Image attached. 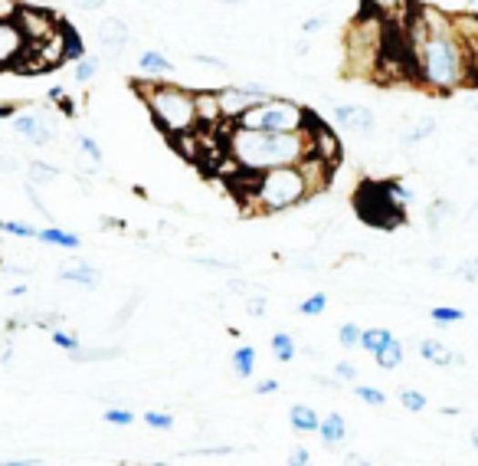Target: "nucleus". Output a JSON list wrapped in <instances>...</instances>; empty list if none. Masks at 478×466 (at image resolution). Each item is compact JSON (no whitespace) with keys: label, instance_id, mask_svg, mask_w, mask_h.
Segmentation results:
<instances>
[{"label":"nucleus","instance_id":"nucleus-58","mask_svg":"<svg viewBox=\"0 0 478 466\" xmlns=\"http://www.w3.org/2000/svg\"><path fill=\"white\" fill-rule=\"evenodd\" d=\"M309 40H299V43H295V53H299V57H309Z\"/></svg>","mask_w":478,"mask_h":466},{"label":"nucleus","instance_id":"nucleus-62","mask_svg":"<svg viewBox=\"0 0 478 466\" xmlns=\"http://www.w3.org/2000/svg\"><path fill=\"white\" fill-rule=\"evenodd\" d=\"M472 447H475V450H478V427H475V430H472Z\"/></svg>","mask_w":478,"mask_h":466},{"label":"nucleus","instance_id":"nucleus-47","mask_svg":"<svg viewBox=\"0 0 478 466\" xmlns=\"http://www.w3.org/2000/svg\"><path fill=\"white\" fill-rule=\"evenodd\" d=\"M276 391H279L276 378H266V381H259V385H256V394H259V398H266V394H276Z\"/></svg>","mask_w":478,"mask_h":466},{"label":"nucleus","instance_id":"nucleus-55","mask_svg":"<svg viewBox=\"0 0 478 466\" xmlns=\"http://www.w3.org/2000/svg\"><path fill=\"white\" fill-rule=\"evenodd\" d=\"M46 98H49V102H63V98H66V92L59 89V86H53V89L46 92Z\"/></svg>","mask_w":478,"mask_h":466},{"label":"nucleus","instance_id":"nucleus-2","mask_svg":"<svg viewBox=\"0 0 478 466\" xmlns=\"http://www.w3.org/2000/svg\"><path fill=\"white\" fill-rule=\"evenodd\" d=\"M331 171L334 164L309 155L301 164H285V168L252 174V181L246 184L249 194L243 201V211L252 213V217H269V213H282L309 204L311 197L328 188Z\"/></svg>","mask_w":478,"mask_h":466},{"label":"nucleus","instance_id":"nucleus-39","mask_svg":"<svg viewBox=\"0 0 478 466\" xmlns=\"http://www.w3.org/2000/svg\"><path fill=\"white\" fill-rule=\"evenodd\" d=\"M453 273H455V279H463V283H478V256H472V260L459 263Z\"/></svg>","mask_w":478,"mask_h":466},{"label":"nucleus","instance_id":"nucleus-25","mask_svg":"<svg viewBox=\"0 0 478 466\" xmlns=\"http://www.w3.org/2000/svg\"><path fill=\"white\" fill-rule=\"evenodd\" d=\"M390 338H393L390 328H364V332H361V348H364L367 355H373V352H381Z\"/></svg>","mask_w":478,"mask_h":466},{"label":"nucleus","instance_id":"nucleus-24","mask_svg":"<svg viewBox=\"0 0 478 466\" xmlns=\"http://www.w3.org/2000/svg\"><path fill=\"white\" fill-rule=\"evenodd\" d=\"M272 355L289 365V361H295V355H299V342H295L289 332H276V336H272Z\"/></svg>","mask_w":478,"mask_h":466},{"label":"nucleus","instance_id":"nucleus-21","mask_svg":"<svg viewBox=\"0 0 478 466\" xmlns=\"http://www.w3.org/2000/svg\"><path fill=\"white\" fill-rule=\"evenodd\" d=\"M36 240L53 243V246H63V250H79L82 246L79 233H69V230H59V227H43L40 233H36Z\"/></svg>","mask_w":478,"mask_h":466},{"label":"nucleus","instance_id":"nucleus-29","mask_svg":"<svg viewBox=\"0 0 478 466\" xmlns=\"http://www.w3.org/2000/svg\"><path fill=\"white\" fill-rule=\"evenodd\" d=\"M98 59L96 57H79L76 59V69H73V76H76V82H92L98 76Z\"/></svg>","mask_w":478,"mask_h":466},{"label":"nucleus","instance_id":"nucleus-34","mask_svg":"<svg viewBox=\"0 0 478 466\" xmlns=\"http://www.w3.org/2000/svg\"><path fill=\"white\" fill-rule=\"evenodd\" d=\"M76 145H79V151H82V155H89L96 164H102V161H106V155H102V148H98V141L92 139V135H76Z\"/></svg>","mask_w":478,"mask_h":466},{"label":"nucleus","instance_id":"nucleus-11","mask_svg":"<svg viewBox=\"0 0 478 466\" xmlns=\"http://www.w3.org/2000/svg\"><path fill=\"white\" fill-rule=\"evenodd\" d=\"M217 98H219V115L229 119V122H236V119L256 102L243 86H223V89H217Z\"/></svg>","mask_w":478,"mask_h":466},{"label":"nucleus","instance_id":"nucleus-28","mask_svg":"<svg viewBox=\"0 0 478 466\" xmlns=\"http://www.w3.org/2000/svg\"><path fill=\"white\" fill-rule=\"evenodd\" d=\"M400 404H403L406 410H413V414H422V410L430 408V398L422 391H413V388H403V391H400Z\"/></svg>","mask_w":478,"mask_h":466},{"label":"nucleus","instance_id":"nucleus-60","mask_svg":"<svg viewBox=\"0 0 478 466\" xmlns=\"http://www.w3.org/2000/svg\"><path fill=\"white\" fill-rule=\"evenodd\" d=\"M10 295H16V299H20V295H26V286H14V289H10Z\"/></svg>","mask_w":478,"mask_h":466},{"label":"nucleus","instance_id":"nucleus-45","mask_svg":"<svg viewBox=\"0 0 478 466\" xmlns=\"http://www.w3.org/2000/svg\"><path fill=\"white\" fill-rule=\"evenodd\" d=\"M289 463H295V466H309V463H311V453L305 450V447H295V450L289 453Z\"/></svg>","mask_w":478,"mask_h":466},{"label":"nucleus","instance_id":"nucleus-17","mask_svg":"<svg viewBox=\"0 0 478 466\" xmlns=\"http://www.w3.org/2000/svg\"><path fill=\"white\" fill-rule=\"evenodd\" d=\"M138 69L147 76H168L174 73V63H170L168 53H161V49H145L138 57Z\"/></svg>","mask_w":478,"mask_h":466},{"label":"nucleus","instance_id":"nucleus-4","mask_svg":"<svg viewBox=\"0 0 478 466\" xmlns=\"http://www.w3.org/2000/svg\"><path fill=\"white\" fill-rule=\"evenodd\" d=\"M135 92L141 96L145 109L151 112V122L168 135L180 141L194 135L200 119H197V92L170 82H135Z\"/></svg>","mask_w":478,"mask_h":466},{"label":"nucleus","instance_id":"nucleus-5","mask_svg":"<svg viewBox=\"0 0 478 466\" xmlns=\"http://www.w3.org/2000/svg\"><path fill=\"white\" fill-rule=\"evenodd\" d=\"M315 119L311 109H305L295 98L285 96H269L262 102H252L236 125H246V129H266V131H305L309 122Z\"/></svg>","mask_w":478,"mask_h":466},{"label":"nucleus","instance_id":"nucleus-32","mask_svg":"<svg viewBox=\"0 0 478 466\" xmlns=\"http://www.w3.org/2000/svg\"><path fill=\"white\" fill-rule=\"evenodd\" d=\"M49 338H53V345H56V348H63L66 355L79 348V336H73V332H66V328H49Z\"/></svg>","mask_w":478,"mask_h":466},{"label":"nucleus","instance_id":"nucleus-40","mask_svg":"<svg viewBox=\"0 0 478 466\" xmlns=\"http://www.w3.org/2000/svg\"><path fill=\"white\" fill-rule=\"evenodd\" d=\"M243 89L249 92V96L256 98V102H262V98H269V96H276V92L269 89L266 82H243Z\"/></svg>","mask_w":478,"mask_h":466},{"label":"nucleus","instance_id":"nucleus-27","mask_svg":"<svg viewBox=\"0 0 478 466\" xmlns=\"http://www.w3.org/2000/svg\"><path fill=\"white\" fill-rule=\"evenodd\" d=\"M430 319L439 322V326H453V322L465 319V309H459V305H436V309H430Z\"/></svg>","mask_w":478,"mask_h":466},{"label":"nucleus","instance_id":"nucleus-42","mask_svg":"<svg viewBox=\"0 0 478 466\" xmlns=\"http://www.w3.org/2000/svg\"><path fill=\"white\" fill-rule=\"evenodd\" d=\"M246 309H249L252 316H266V293L246 295Z\"/></svg>","mask_w":478,"mask_h":466},{"label":"nucleus","instance_id":"nucleus-54","mask_svg":"<svg viewBox=\"0 0 478 466\" xmlns=\"http://www.w3.org/2000/svg\"><path fill=\"white\" fill-rule=\"evenodd\" d=\"M465 109H469V112H478V86H472V92L465 96Z\"/></svg>","mask_w":478,"mask_h":466},{"label":"nucleus","instance_id":"nucleus-35","mask_svg":"<svg viewBox=\"0 0 478 466\" xmlns=\"http://www.w3.org/2000/svg\"><path fill=\"white\" fill-rule=\"evenodd\" d=\"M0 230H4V233H10V237H20V240H36V233H40L36 227H30V223H20V221L0 223Z\"/></svg>","mask_w":478,"mask_h":466},{"label":"nucleus","instance_id":"nucleus-33","mask_svg":"<svg viewBox=\"0 0 478 466\" xmlns=\"http://www.w3.org/2000/svg\"><path fill=\"white\" fill-rule=\"evenodd\" d=\"M354 394L361 398L364 404H371V408H383L387 404V394L381 391V388H371V385H357Z\"/></svg>","mask_w":478,"mask_h":466},{"label":"nucleus","instance_id":"nucleus-56","mask_svg":"<svg viewBox=\"0 0 478 466\" xmlns=\"http://www.w3.org/2000/svg\"><path fill=\"white\" fill-rule=\"evenodd\" d=\"M14 112H16L14 106H7V102H0V122H4V119H14Z\"/></svg>","mask_w":478,"mask_h":466},{"label":"nucleus","instance_id":"nucleus-48","mask_svg":"<svg viewBox=\"0 0 478 466\" xmlns=\"http://www.w3.org/2000/svg\"><path fill=\"white\" fill-rule=\"evenodd\" d=\"M138 303H141V293H135V299H131V303L125 305L122 312H118V319H115V326H125V319H128L131 312H135V305H138Z\"/></svg>","mask_w":478,"mask_h":466},{"label":"nucleus","instance_id":"nucleus-1","mask_svg":"<svg viewBox=\"0 0 478 466\" xmlns=\"http://www.w3.org/2000/svg\"><path fill=\"white\" fill-rule=\"evenodd\" d=\"M413 63L416 79L432 92H455L472 86L475 79V57L463 33L455 30V20L432 7L416 14L413 33Z\"/></svg>","mask_w":478,"mask_h":466},{"label":"nucleus","instance_id":"nucleus-44","mask_svg":"<svg viewBox=\"0 0 478 466\" xmlns=\"http://www.w3.org/2000/svg\"><path fill=\"white\" fill-rule=\"evenodd\" d=\"M24 171V161H16L10 155H0V174H20Z\"/></svg>","mask_w":478,"mask_h":466},{"label":"nucleus","instance_id":"nucleus-43","mask_svg":"<svg viewBox=\"0 0 478 466\" xmlns=\"http://www.w3.org/2000/svg\"><path fill=\"white\" fill-rule=\"evenodd\" d=\"M194 63H200V66H210V69H219V73H227L229 66L223 63L219 57H210V53H197L194 57Z\"/></svg>","mask_w":478,"mask_h":466},{"label":"nucleus","instance_id":"nucleus-30","mask_svg":"<svg viewBox=\"0 0 478 466\" xmlns=\"http://www.w3.org/2000/svg\"><path fill=\"white\" fill-rule=\"evenodd\" d=\"M122 355V348H96V352H82V345L76 348V352H69V358L73 361H108V358H118Z\"/></svg>","mask_w":478,"mask_h":466},{"label":"nucleus","instance_id":"nucleus-10","mask_svg":"<svg viewBox=\"0 0 478 466\" xmlns=\"http://www.w3.org/2000/svg\"><path fill=\"white\" fill-rule=\"evenodd\" d=\"M331 119H334V125H341V129H348V131H357V135H371V131L377 129V112L367 106H334Z\"/></svg>","mask_w":478,"mask_h":466},{"label":"nucleus","instance_id":"nucleus-64","mask_svg":"<svg viewBox=\"0 0 478 466\" xmlns=\"http://www.w3.org/2000/svg\"><path fill=\"white\" fill-rule=\"evenodd\" d=\"M465 4H478V0H465Z\"/></svg>","mask_w":478,"mask_h":466},{"label":"nucleus","instance_id":"nucleus-53","mask_svg":"<svg viewBox=\"0 0 478 466\" xmlns=\"http://www.w3.org/2000/svg\"><path fill=\"white\" fill-rule=\"evenodd\" d=\"M197 263H203V266H217V270H229L227 260H213V256H197Z\"/></svg>","mask_w":478,"mask_h":466},{"label":"nucleus","instance_id":"nucleus-20","mask_svg":"<svg viewBox=\"0 0 478 466\" xmlns=\"http://www.w3.org/2000/svg\"><path fill=\"white\" fill-rule=\"evenodd\" d=\"M289 420H292V427L299 434H311V430H318V424H321L318 410L309 408V404H295V408L289 410Z\"/></svg>","mask_w":478,"mask_h":466},{"label":"nucleus","instance_id":"nucleus-38","mask_svg":"<svg viewBox=\"0 0 478 466\" xmlns=\"http://www.w3.org/2000/svg\"><path fill=\"white\" fill-rule=\"evenodd\" d=\"M102 418H106V424H115V427H131V424H135V414H131V410H125V408H108Z\"/></svg>","mask_w":478,"mask_h":466},{"label":"nucleus","instance_id":"nucleus-51","mask_svg":"<svg viewBox=\"0 0 478 466\" xmlns=\"http://www.w3.org/2000/svg\"><path fill=\"white\" fill-rule=\"evenodd\" d=\"M465 161H469V168H478V141L465 145Z\"/></svg>","mask_w":478,"mask_h":466},{"label":"nucleus","instance_id":"nucleus-13","mask_svg":"<svg viewBox=\"0 0 478 466\" xmlns=\"http://www.w3.org/2000/svg\"><path fill=\"white\" fill-rule=\"evenodd\" d=\"M420 358L432 361V365H439V368H449V365H465L463 355H455L453 348H446V345L436 342V338H422V342H420Z\"/></svg>","mask_w":478,"mask_h":466},{"label":"nucleus","instance_id":"nucleus-12","mask_svg":"<svg viewBox=\"0 0 478 466\" xmlns=\"http://www.w3.org/2000/svg\"><path fill=\"white\" fill-rule=\"evenodd\" d=\"M59 279L63 283H76V286H89L96 289L102 283V273L92 266V263H82V260H69L59 266Z\"/></svg>","mask_w":478,"mask_h":466},{"label":"nucleus","instance_id":"nucleus-63","mask_svg":"<svg viewBox=\"0 0 478 466\" xmlns=\"http://www.w3.org/2000/svg\"><path fill=\"white\" fill-rule=\"evenodd\" d=\"M223 4H246V0H223Z\"/></svg>","mask_w":478,"mask_h":466},{"label":"nucleus","instance_id":"nucleus-9","mask_svg":"<svg viewBox=\"0 0 478 466\" xmlns=\"http://www.w3.org/2000/svg\"><path fill=\"white\" fill-rule=\"evenodd\" d=\"M96 40L98 47H102V53H108V57H118V53H125L131 43V30L128 24H125L122 16H106L102 24H98L96 30Z\"/></svg>","mask_w":478,"mask_h":466},{"label":"nucleus","instance_id":"nucleus-6","mask_svg":"<svg viewBox=\"0 0 478 466\" xmlns=\"http://www.w3.org/2000/svg\"><path fill=\"white\" fill-rule=\"evenodd\" d=\"M10 125H14V131H20V135L36 148H46L59 131V122L53 119V112H24V115L14 112Z\"/></svg>","mask_w":478,"mask_h":466},{"label":"nucleus","instance_id":"nucleus-50","mask_svg":"<svg viewBox=\"0 0 478 466\" xmlns=\"http://www.w3.org/2000/svg\"><path fill=\"white\" fill-rule=\"evenodd\" d=\"M318 30H324V16H309L301 24V33H318Z\"/></svg>","mask_w":478,"mask_h":466},{"label":"nucleus","instance_id":"nucleus-41","mask_svg":"<svg viewBox=\"0 0 478 466\" xmlns=\"http://www.w3.org/2000/svg\"><path fill=\"white\" fill-rule=\"evenodd\" d=\"M334 375H338V381H357V365L338 361V365H334Z\"/></svg>","mask_w":478,"mask_h":466},{"label":"nucleus","instance_id":"nucleus-61","mask_svg":"<svg viewBox=\"0 0 478 466\" xmlns=\"http://www.w3.org/2000/svg\"><path fill=\"white\" fill-rule=\"evenodd\" d=\"M472 223H475V227H478V201H475V204H472Z\"/></svg>","mask_w":478,"mask_h":466},{"label":"nucleus","instance_id":"nucleus-15","mask_svg":"<svg viewBox=\"0 0 478 466\" xmlns=\"http://www.w3.org/2000/svg\"><path fill=\"white\" fill-rule=\"evenodd\" d=\"M436 129H439L436 115H420V119H416V122L403 131V139H400V145H403V148L422 145V141H430L432 135H436Z\"/></svg>","mask_w":478,"mask_h":466},{"label":"nucleus","instance_id":"nucleus-49","mask_svg":"<svg viewBox=\"0 0 478 466\" xmlns=\"http://www.w3.org/2000/svg\"><path fill=\"white\" fill-rule=\"evenodd\" d=\"M20 7H16V0H0V20H7V16H16Z\"/></svg>","mask_w":478,"mask_h":466},{"label":"nucleus","instance_id":"nucleus-37","mask_svg":"<svg viewBox=\"0 0 478 466\" xmlns=\"http://www.w3.org/2000/svg\"><path fill=\"white\" fill-rule=\"evenodd\" d=\"M145 420L147 427H155V430H170L174 427V414H168V410H145Z\"/></svg>","mask_w":478,"mask_h":466},{"label":"nucleus","instance_id":"nucleus-22","mask_svg":"<svg viewBox=\"0 0 478 466\" xmlns=\"http://www.w3.org/2000/svg\"><path fill=\"white\" fill-rule=\"evenodd\" d=\"M449 217H455L453 201H432V204L426 207V227H430L432 233H439V230L446 227Z\"/></svg>","mask_w":478,"mask_h":466},{"label":"nucleus","instance_id":"nucleus-36","mask_svg":"<svg viewBox=\"0 0 478 466\" xmlns=\"http://www.w3.org/2000/svg\"><path fill=\"white\" fill-rule=\"evenodd\" d=\"M324 309H328V295L324 293H315L305 303H299V316H321Z\"/></svg>","mask_w":478,"mask_h":466},{"label":"nucleus","instance_id":"nucleus-46","mask_svg":"<svg viewBox=\"0 0 478 466\" xmlns=\"http://www.w3.org/2000/svg\"><path fill=\"white\" fill-rule=\"evenodd\" d=\"M26 197H30V204L36 207V211H40V213H49V211H46V204H43V201H40V191H36V184H30V181H26Z\"/></svg>","mask_w":478,"mask_h":466},{"label":"nucleus","instance_id":"nucleus-31","mask_svg":"<svg viewBox=\"0 0 478 466\" xmlns=\"http://www.w3.org/2000/svg\"><path fill=\"white\" fill-rule=\"evenodd\" d=\"M361 332H364L361 326H354V322H344V326L338 328L341 348H361Z\"/></svg>","mask_w":478,"mask_h":466},{"label":"nucleus","instance_id":"nucleus-16","mask_svg":"<svg viewBox=\"0 0 478 466\" xmlns=\"http://www.w3.org/2000/svg\"><path fill=\"white\" fill-rule=\"evenodd\" d=\"M318 434H321L324 447H338V443L348 440V424L341 414H324V420L318 424Z\"/></svg>","mask_w":478,"mask_h":466},{"label":"nucleus","instance_id":"nucleus-52","mask_svg":"<svg viewBox=\"0 0 478 466\" xmlns=\"http://www.w3.org/2000/svg\"><path fill=\"white\" fill-rule=\"evenodd\" d=\"M108 0H76V7L79 10H86V14H89V10H98V7H106Z\"/></svg>","mask_w":478,"mask_h":466},{"label":"nucleus","instance_id":"nucleus-59","mask_svg":"<svg viewBox=\"0 0 478 466\" xmlns=\"http://www.w3.org/2000/svg\"><path fill=\"white\" fill-rule=\"evenodd\" d=\"M7 273H14V276H24V266H16V263H10V266H7Z\"/></svg>","mask_w":478,"mask_h":466},{"label":"nucleus","instance_id":"nucleus-19","mask_svg":"<svg viewBox=\"0 0 478 466\" xmlns=\"http://www.w3.org/2000/svg\"><path fill=\"white\" fill-rule=\"evenodd\" d=\"M373 358H377V365H381L383 371H393V368H400V365H403L406 348H403V342H400V338H390L381 352H373Z\"/></svg>","mask_w":478,"mask_h":466},{"label":"nucleus","instance_id":"nucleus-18","mask_svg":"<svg viewBox=\"0 0 478 466\" xmlns=\"http://www.w3.org/2000/svg\"><path fill=\"white\" fill-rule=\"evenodd\" d=\"M197 119L200 125H217L223 115H219V98L217 89L213 92H197Z\"/></svg>","mask_w":478,"mask_h":466},{"label":"nucleus","instance_id":"nucleus-7","mask_svg":"<svg viewBox=\"0 0 478 466\" xmlns=\"http://www.w3.org/2000/svg\"><path fill=\"white\" fill-rule=\"evenodd\" d=\"M26 43H30V36H26L24 24L16 16L0 20V69L20 63L26 53Z\"/></svg>","mask_w":478,"mask_h":466},{"label":"nucleus","instance_id":"nucleus-23","mask_svg":"<svg viewBox=\"0 0 478 466\" xmlns=\"http://www.w3.org/2000/svg\"><path fill=\"white\" fill-rule=\"evenodd\" d=\"M233 371L239 378H246V381L256 375V348L252 345H239L233 352Z\"/></svg>","mask_w":478,"mask_h":466},{"label":"nucleus","instance_id":"nucleus-3","mask_svg":"<svg viewBox=\"0 0 478 466\" xmlns=\"http://www.w3.org/2000/svg\"><path fill=\"white\" fill-rule=\"evenodd\" d=\"M311 155L309 131H266L236 125L227 135V158L239 174H259L285 164H301Z\"/></svg>","mask_w":478,"mask_h":466},{"label":"nucleus","instance_id":"nucleus-8","mask_svg":"<svg viewBox=\"0 0 478 466\" xmlns=\"http://www.w3.org/2000/svg\"><path fill=\"white\" fill-rule=\"evenodd\" d=\"M309 141H311V155L315 158H321V161H328V164H338L341 161V155H344V148H341V139L334 135V129L331 125H324L321 119H311L309 122Z\"/></svg>","mask_w":478,"mask_h":466},{"label":"nucleus","instance_id":"nucleus-14","mask_svg":"<svg viewBox=\"0 0 478 466\" xmlns=\"http://www.w3.org/2000/svg\"><path fill=\"white\" fill-rule=\"evenodd\" d=\"M56 322H63L59 312H43V309H24L16 312L14 319L7 322V332H16L24 326H36V328H56Z\"/></svg>","mask_w":478,"mask_h":466},{"label":"nucleus","instance_id":"nucleus-26","mask_svg":"<svg viewBox=\"0 0 478 466\" xmlns=\"http://www.w3.org/2000/svg\"><path fill=\"white\" fill-rule=\"evenodd\" d=\"M24 171H26V181H30V184H36V188H40V184H46V181L59 178V168H53V164H46V161H30Z\"/></svg>","mask_w":478,"mask_h":466},{"label":"nucleus","instance_id":"nucleus-57","mask_svg":"<svg viewBox=\"0 0 478 466\" xmlns=\"http://www.w3.org/2000/svg\"><path fill=\"white\" fill-rule=\"evenodd\" d=\"M442 266H446V260H442V256H432V260H430V270L432 273H442Z\"/></svg>","mask_w":478,"mask_h":466}]
</instances>
